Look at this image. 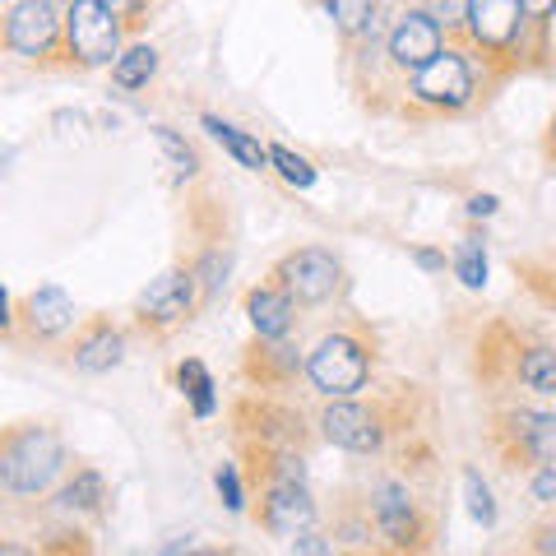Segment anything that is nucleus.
<instances>
[{
    "label": "nucleus",
    "instance_id": "f03ea898",
    "mask_svg": "<svg viewBox=\"0 0 556 556\" xmlns=\"http://www.w3.org/2000/svg\"><path fill=\"white\" fill-rule=\"evenodd\" d=\"M65 473V441L42 422L0 427V492L42 496Z\"/></svg>",
    "mask_w": 556,
    "mask_h": 556
},
{
    "label": "nucleus",
    "instance_id": "ea45409f",
    "mask_svg": "<svg viewBox=\"0 0 556 556\" xmlns=\"http://www.w3.org/2000/svg\"><path fill=\"white\" fill-rule=\"evenodd\" d=\"M417 265L422 269H445V255L441 251H417Z\"/></svg>",
    "mask_w": 556,
    "mask_h": 556
},
{
    "label": "nucleus",
    "instance_id": "0eeeda50",
    "mask_svg": "<svg viewBox=\"0 0 556 556\" xmlns=\"http://www.w3.org/2000/svg\"><path fill=\"white\" fill-rule=\"evenodd\" d=\"M394 431V417L386 404H362V399H329L320 408V437L348 455H380L386 437Z\"/></svg>",
    "mask_w": 556,
    "mask_h": 556
},
{
    "label": "nucleus",
    "instance_id": "473e14b6",
    "mask_svg": "<svg viewBox=\"0 0 556 556\" xmlns=\"http://www.w3.org/2000/svg\"><path fill=\"white\" fill-rule=\"evenodd\" d=\"M519 10H525V20H529V33H547L552 14H556V0H519Z\"/></svg>",
    "mask_w": 556,
    "mask_h": 556
},
{
    "label": "nucleus",
    "instance_id": "20e7f679",
    "mask_svg": "<svg viewBox=\"0 0 556 556\" xmlns=\"http://www.w3.org/2000/svg\"><path fill=\"white\" fill-rule=\"evenodd\" d=\"M126 28L102 0H70L61 10V70H102L121 56Z\"/></svg>",
    "mask_w": 556,
    "mask_h": 556
},
{
    "label": "nucleus",
    "instance_id": "c9c22d12",
    "mask_svg": "<svg viewBox=\"0 0 556 556\" xmlns=\"http://www.w3.org/2000/svg\"><path fill=\"white\" fill-rule=\"evenodd\" d=\"M533 547L543 552V556H556V519H547V525L533 529Z\"/></svg>",
    "mask_w": 556,
    "mask_h": 556
},
{
    "label": "nucleus",
    "instance_id": "4468645a",
    "mask_svg": "<svg viewBox=\"0 0 556 556\" xmlns=\"http://www.w3.org/2000/svg\"><path fill=\"white\" fill-rule=\"evenodd\" d=\"M70 325H75V302H70V292L56 288V283L33 288L28 298L14 306V329H20L28 343H51V339H61Z\"/></svg>",
    "mask_w": 556,
    "mask_h": 556
},
{
    "label": "nucleus",
    "instance_id": "2eb2a0df",
    "mask_svg": "<svg viewBox=\"0 0 556 556\" xmlns=\"http://www.w3.org/2000/svg\"><path fill=\"white\" fill-rule=\"evenodd\" d=\"M121 357H126V334H121L108 316H93L75 334V348H70V362H75V371H84V376L112 371V367H121Z\"/></svg>",
    "mask_w": 556,
    "mask_h": 556
},
{
    "label": "nucleus",
    "instance_id": "412c9836",
    "mask_svg": "<svg viewBox=\"0 0 556 556\" xmlns=\"http://www.w3.org/2000/svg\"><path fill=\"white\" fill-rule=\"evenodd\" d=\"M56 501H61V510L98 515V510H102V501H108V482H102L98 468H79V473L56 492Z\"/></svg>",
    "mask_w": 556,
    "mask_h": 556
},
{
    "label": "nucleus",
    "instance_id": "f3484780",
    "mask_svg": "<svg viewBox=\"0 0 556 556\" xmlns=\"http://www.w3.org/2000/svg\"><path fill=\"white\" fill-rule=\"evenodd\" d=\"M306 367V362L298 357V348L283 343V339H255L251 357H247V380H255V386H283V380H292Z\"/></svg>",
    "mask_w": 556,
    "mask_h": 556
},
{
    "label": "nucleus",
    "instance_id": "37998d69",
    "mask_svg": "<svg viewBox=\"0 0 556 556\" xmlns=\"http://www.w3.org/2000/svg\"><path fill=\"white\" fill-rule=\"evenodd\" d=\"M0 5H14V0H0Z\"/></svg>",
    "mask_w": 556,
    "mask_h": 556
},
{
    "label": "nucleus",
    "instance_id": "39448f33",
    "mask_svg": "<svg viewBox=\"0 0 556 556\" xmlns=\"http://www.w3.org/2000/svg\"><path fill=\"white\" fill-rule=\"evenodd\" d=\"M0 51L38 70H61V5L56 0H14V5H0Z\"/></svg>",
    "mask_w": 556,
    "mask_h": 556
},
{
    "label": "nucleus",
    "instance_id": "c85d7f7f",
    "mask_svg": "<svg viewBox=\"0 0 556 556\" xmlns=\"http://www.w3.org/2000/svg\"><path fill=\"white\" fill-rule=\"evenodd\" d=\"M464 496H468V515L478 525H496V501H492V486L482 482L478 468H464Z\"/></svg>",
    "mask_w": 556,
    "mask_h": 556
},
{
    "label": "nucleus",
    "instance_id": "dca6fc26",
    "mask_svg": "<svg viewBox=\"0 0 556 556\" xmlns=\"http://www.w3.org/2000/svg\"><path fill=\"white\" fill-rule=\"evenodd\" d=\"M247 316L255 339H288L292 325H298V306H292L288 292H278L274 283H260L247 292Z\"/></svg>",
    "mask_w": 556,
    "mask_h": 556
},
{
    "label": "nucleus",
    "instance_id": "1a4fd4ad",
    "mask_svg": "<svg viewBox=\"0 0 556 556\" xmlns=\"http://www.w3.org/2000/svg\"><path fill=\"white\" fill-rule=\"evenodd\" d=\"M195 302H200V283H195V274H190V265H172L139 292L135 320L144 325L153 339H163L195 316Z\"/></svg>",
    "mask_w": 556,
    "mask_h": 556
},
{
    "label": "nucleus",
    "instance_id": "aec40b11",
    "mask_svg": "<svg viewBox=\"0 0 556 556\" xmlns=\"http://www.w3.org/2000/svg\"><path fill=\"white\" fill-rule=\"evenodd\" d=\"M325 10H329V20H334L339 42H343V47H353L362 33L376 24L380 0H325Z\"/></svg>",
    "mask_w": 556,
    "mask_h": 556
},
{
    "label": "nucleus",
    "instance_id": "bb28decb",
    "mask_svg": "<svg viewBox=\"0 0 556 556\" xmlns=\"http://www.w3.org/2000/svg\"><path fill=\"white\" fill-rule=\"evenodd\" d=\"M455 274L464 288H482L486 283V247L482 237H464L459 251H455Z\"/></svg>",
    "mask_w": 556,
    "mask_h": 556
},
{
    "label": "nucleus",
    "instance_id": "423d86ee",
    "mask_svg": "<svg viewBox=\"0 0 556 556\" xmlns=\"http://www.w3.org/2000/svg\"><path fill=\"white\" fill-rule=\"evenodd\" d=\"M376 367V353L367 339L348 334V329H334L325 334L306 357V380L316 386V394L325 399H353L357 390H367Z\"/></svg>",
    "mask_w": 556,
    "mask_h": 556
},
{
    "label": "nucleus",
    "instance_id": "9b49d317",
    "mask_svg": "<svg viewBox=\"0 0 556 556\" xmlns=\"http://www.w3.org/2000/svg\"><path fill=\"white\" fill-rule=\"evenodd\" d=\"M496 445L510 464H533V468H556V413L538 408H506L496 417Z\"/></svg>",
    "mask_w": 556,
    "mask_h": 556
},
{
    "label": "nucleus",
    "instance_id": "58836bf2",
    "mask_svg": "<svg viewBox=\"0 0 556 556\" xmlns=\"http://www.w3.org/2000/svg\"><path fill=\"white\" fill-rule=\"evenodd\" d=\"M163 556H223L218 547H190V543H177V547H167Z\"/></svg>",
    "mask_w": 556,
    "mask_h": 556
},
{
    "label": "nucleus",
    "instance_id": "f257e3e1",
    "mask_svg": "<svg viewBox=\"0 0 556 556\" xmlns=\"http://www.w3.org/2000/svg\"><path fill=\"white\" fill-rule=\"evenodd\" d=\"M404 116H459L478 102V61L464 47H441V56H431L422 70H413L404 79Z\"/></svg>",
    "mask_w": 556,
    "mask_h": 556
},
{
    "label": "nucleus",
    "instance_id": "4be33fe9",
    "mask_svg": "<svg viewBox=\"0 0 556 556\" xmlns=\"http://www.w3.org/2000/svg\"><path fill=\"white\" fill-rule=\"evenodd\" d=\"M515 376H519V386L533 394H556V348H547V343L525 348V353L515 357Z\"/></svg>",
    "mask_w": 556,
    "mask_h": 556
},
{
    "label": "nucleus",
    "instance_id": "e433bc0d",
    "mask_svg": "<svg viewBox=\"0 0 556 556\" xmlns=\"http://www.w3.org/2000/svg\"><path fill=\"white\" fill-rule=\"evenodd\" d=\"M496 195H473V200H468V214H473V218H492L496 214Z\"/></svg>",
    "mask_w": 556,
    "mask_h": 556
},
{
    "label": "nucleus",
    "instance_id": "7ed1b4c3",
    "mask_svg": "<svg viewBox=\"0 0 556 556\" xmlns=\"http://www.w3.org/2000/svg\"><path fill=\"white\" fill-rule=\"evenodd\" d=\"M455 47H464L486 70L519 65V56L529 47V20L519 10V0H468Z\"/></svg>",
    "mask_w": 556,
    "mask_h": 556
},
{
    "label": "nucleus",
    "instance_id": "cd10ccee",
    "mask_svg": "<svg viewBox=\"0 0 556 556\" xmlns=\"http://www.w3.org/2000/svg\"><path fill=\"white\" fill-rule=\"evenodd\" d=\"M417 10L427 14V20H437L441 33H445V42L455 47L459 42V28H464V10H468V0H413Z\"/></svg>",
    "mask_w": 556,
    "mask_h": 556
},
{
    "label": "nucleus",
    "instance_id": "ddd939ff",
    "mask_svg": "<svg viewBox=\"0 0 556 556\" xmlns=\"http://www.w3.org/2000/svg\"><path fill=\"white\" fill-rule=\"evenodd\" d=\"M316 501H311L306 482H265L260 486V525L274 538H298L316 529Z\"/></svg>",
    "mask_w": 556,
    "mask_h": 556
},
{
    "label": "nucleus",
    "instance_id": "4c0bfd02",
    "mask_svg": "<svg viewBox=\"0 0 556 556\" xmlns=\"http://www.w3.org/2000/svg\"><path fill=\"white\" fill-rule=\"evenodd\" d=\"M14 329V302H10V292L0 288V334H10Z\"/></svg>",
    "mask_w": 556,
    "mask_h": 556
},
{
    "label": "nucleus",
    "instance_id": "a19ab883",
    "mask_svg": "<svg viewBox=\"0 0 556 556\" xmlns=\"http://www.w3.org/2000/svg\"><path fill=\"white\" fill-rule=\"evenodd\" d=\"M0 556H38V552H33L28 543H14V538H5V543H0Z\"/></svg>",
    "mask_w": 556,
    "mask_h": 556
},
{
    "label": "nucleus",
    "instance_id": "79ce46f5",
    "mask_svg": "<svg viewBox=\"0 0 556 556\" xmlns=\"http://www.w3.org/2000/svg\"><path fill=\"white\" fill-rule=\"evenodd\" d=\"M552 144H556V116H552Z\"/></svg>",
    "mask_w": 556,
    "mask_h": 556
},
{
    "label": "nucleus",
    "instance_id": "a878e982",
    "mask_svg": "<svg viewBox=\"0 0 556 556\" xmlns=\"http://www.w3.org/2000/svg\"><path fill=\"white\" fill-rule=\"evenodd\" d=\"M269 167H274L288 186H298V190L316 186V167H311V159H302V153H292V149H283V144H269Z\"/></svg>",
    "mask_w": 556,
    "mask_h": 556
},
{
    "label": "nucleus",
    "instance_id": "6ab92c4d",
    "mask_svg": "<svg viewBox=\"0 0 556 556\" xmlns=\"http://www.w3.org/2000/svg\"><path fill=\"white\" fill-rule=\"evenodd\" d=\"M204 130L214 135L218 144L228 149V153H232V159H237L241 167H251V172H265V167H269V149L260 144L255 135L237 130V126H228V121H223V116H208V112H204Z\"/></svg>",
    "mask_w": 556,
    "mask_h": 556
},
{
    "label": "nucleus",
    "instance_id": "6e6552de",
    "mask_svg": "<svg viewBox=\"0 0 556 556\" xmlns=\"http://www.w3.org/2000/svg\"><path fill=\"white\" fill-rule=\"evenodd\" d=\"M269 283L288 292L292 306H325L343 288V265L325 247H298L269 269Z\"/></svg>",
    "mask_w": 556,
    "mask_h": 556
},
{
    "label": "nucleus",
    "instance_id": "393cba45",
    "mask_svg": "<svg viewBox=\"0 0 556 556\" xmlns=\"http://www.w3.org/2000/svg\"><path fill=\"white\" fill-rule=\"evenodd\" d=\"M190 274H195L200 292H218L223 283H228V274H232V255L223 247H204L195 255V265H190Z\"/></svg>",
    "mask_w": 556,
    "mask_h": 556
},
{
    "label": "nucleus",
    "instance_id": "9d476101",
    "mask_svg": "<svg viewBox=\"0 0 556 556\" xmlns=\"http://www.w3.org/2000/svg\"><path fill=\"white\" fill-rule=\"evenodd\" d=\"M371 529L376 538L386 543L390 552H417V547H427V515L422 506L413 501L408 492V482H399V478H380L371 486Z\"/></svg>",
    "mask_w": 556,
    "mask_h": 556
},
{
    "label": "nucleus",
    "instance_id": "c756f323",
    "mask_svg": "<svg viewBox=\"0 0 556 556\" xmlns=\"http://www.w3.org/2000/svg\"><path fill=\"white\" fill-rule=\"evenodd\" d=\"M102 5L116 14V24L126 28V38H130V33H139V28L149 24V14H153V5H159V0H102Z\"/></svg>",
    "mask_w": 556,
    "mask_h": 556
},
{
    "label": "nucleus",
    "instance_id": "7c9ffc66",
    "mask_svg": "<svg viewBox=\"0 0 556 556\" xmlns=\"http://www.w3.org/2000/svg\"><path fill=\"white\" fill-rule=\"evenodd\" d=\"M38 556H93V547H89V538H84V533L61 529V533H47L42 538Z\"/></svg>",
    "mask_w": 556,
    "mask_h": 556
},
{
    "label": "nucleus",
    "instance_id": "b1692460",
    "mask_svg": "<svg viewBox=\"0 0 556 556\" xmlns=\"http://www.w3.org/2000/svg\"><path fill=\"white\" fill-rule=\"evenodd\" d=\"M177 380H181V394L190 399V413H195V417H214L218 399H214V376L204 371V362L200 357H186L181 367H177Z\"/></svg>",
    "mask_w": 556,
    "mask_h": 556
},
{
    "label": "nucleus",
    "instance_id": "a211bd4d",
    "mask_svg": "<svg viewBox=\"0 0 556 556\" xmlns=\"http://www.w3.org/2000/svg\"><path fill=\"white\" fill-rule=\"evenodd\" d=\"M159 75V47L149 42H130L121 47V56L112 61V84L121 93H135V89H149V79Z\"/></svg>",
    "mask_w": 556,
    "mask_h": 556
},
{
    "label": "nucleus",
    "instance_id": "5701e85b",
    "mask_svg": "<svg viewBox=\"0 0 556 556\" xmlns=\"http://www.w3.org/2000/svg\"><path fill=\"white\" fill-rule=\"evenodd\" d=\"M153 130V144L163 149V159H167V167H172V177L177 181H195L200 177V153H195V144L181 135V130H172V126H149Z\"/></svg>",
    "mask_w": 556,
    "mask_h": 556
},
{
    "label": "nucleus",
    "instance_id": "f8f14e48",
    "mask_svg": "<svg viewBox=\"0 0 556 556\" xmlns=\"http://www.w3.org/2000/svg\"><path fill=\"white\" fill-rule=\"evenodd\" d=\"M441 47H445L441 24L427 20V14L417 10L413 0L386 24V56H390V65H394L404 79L413 75V70H422L431 56H441Z\"/></svg>",
    "mask_w": 556,
    "mask_h": 556
},
{
    "label": "nucleus",
    "instance_id": "2f4dec72",
    "mask_svg": "<svg viewBox=\"0 0 556 556\" xmlns=\"http://www.w3.org/2000/svg\"><path fill=\"white\" fill-rule=\"evenodd\" d=\"M283 556H339V552H334V543H329V538H320L316 529H311V533L288 538V552H283Z\"/></svg>",
    "mask_w": 556,
    "mask_h": 556
},
{
    "label": "nucleus",
    "instance_id": "f704fd0d",
    "mask_svg": "<svg viewBox=\"0 0 556 556\" xmlns=\"http://www.w3.org/2000/svg\"><path fill=\"white\" fill-rule=\"evenodd\" d=\"M529 486H533V496L543 501V506H556V468H538Z\"/></svg>",
    "mask_w": 556,
    "mask_h": 556
},
{
    "label": "nucleus",
    "instance_id": "72a5a7b5",
    "mask_svg": "<svg viewBox=\"0 0 556 556\" xmlns=\"http://www.w3.org/2000/svg\"><path fill=\"white\" fill-rule=\"evenodd\" d=\"M218 492H223V501H228V510L247 506V496H241V478H237V464H223L218 468Z\"/></svg>",
    "mask_w": 556,
    "mask_h": 556
}]
</instances>
